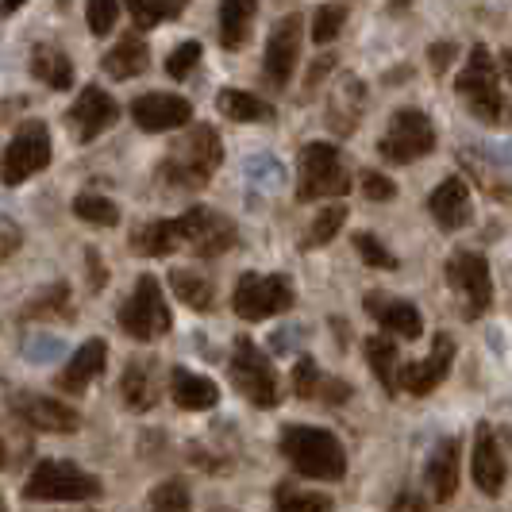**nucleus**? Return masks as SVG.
<instances>
[{
  "mask_svg": "<svg viewBox=\"0 0 512 512\" xmlns=\"http://www.w3.org/2000/svg\"><path fill=\"white\" fill-rule=\"evenodd\" d=\"M243 170H247V181L258 185V189H282V181H285L282 162H278L274 154H251Z\"/></svg>",
  "mask_w": 512,
  "mask_h": 512,
  "instance_id": "nucleus-39",
  "label": "nucleus"
},
{
  "mask_svg": "<svg viewBox=\"0 0 512 512\" xmlns=\"http://www.w3.org/2000/svg\"><path fill=\"white\" fill-rule=\"evenodd\" d=\"M20 8H24V0H0V16H12Z\"/></svg>",
  "mask_w": 512,
  "mask_h": 512,
  "instance_id": "nucleus-52",
  "label": "nucleus"
},
{
  "mask_svg": "<svg viewBox=\"0 0 512 512\" xmlns=\"http://www.w3.org/2000/svg\"><path fill=\"white\" fill-rule=\"evenodd\" d=\"M0 512H8V509H4V501H0Z\"/></svg>",
  "mask_w": 512,
  "mask_h": 512,
  "instance_id": "nucleus-56",
  "label": "nucleus"
},
{
  "mask_svg": "<svg viewBox=\"0 0 512 512\" xmlns=\"http://www.w3.org/2000/svg\"><path fill=\"white\" fill-rule=\"evenodd\" d=\"M20 243H24V231H20V224L0 220V262H4L8 255H16V251H20Z\"/></svg>",
  "mask_w": 512,
  "mask_h": 512,
  "instance_id": "nucleus-46",
  "label": "nucleus"
},
{
  "mask_svg": "<svg viewBox=\"0 0 512 512\" xmlns=\"http://www.w3.org/2000/svg\"><path fill=\"white\" fill-rule=\"evenodd\" d=\"M362 197L366 201H393L397 197V185L385 178V174H378V170H362Z\"/></svg>",
  "mask_w": 512,
  "mask_h": 512,
  "instance_id": "nucleus-45",
  "label": "nucleus"
},
{
  "mask_svg": "<svg viewBox=\"0 0 512 512\" xmlns=\"http://www.w3.org/2000/svg\"><path fill=\"white\" fill-rule=\"evenodd\" d=\"M297 301V289L285 274H243L235 282V293H231V308L239 320L247 324H258V320H270L278 312H289Z\"/></svg>",
  "mask_w": 512,
  "mask_h": 512,
  "instance_id": "nucleus-9",
  "label": "nucleus"
},
{
  "mask_svg": "<svg viewBox=\"0 0 512 512\" xmlns=\"http://www.w3.org/2000/svg\"><path fill=\"white\" fill-rule=\"evenodd\" d=\"M343 24H347V8L343 4H320L316 16H312V43H320V47L335 43Z\"/></svg>",
  "mask_w": 512,
  "mask_h": 512,
  "instance_id": "nucleus-38",
  "label": "nucleus"
},
{
  "mask_svg": "<svg viewBox=\"0 0 512 512\" xmlns=\"http://www.w3.org/2000/svg\"><path fill=\"white\" fill-rule=\"evenodd\" d=\"M181 8H185V0H128V12L139 31H151L158 24L178 20Z\"/></svg>",
  "mask_w": 512,
  "mask_h": 512,
  "instance_id": "nucleus-35",
  "label": "nucleus"
},
{
  "mask_svg": "<svg viewBox=\"0 0 512 512\" xmlns=\"http://www.w3.org/2000/svg\"><path fill=\"white\" fill-rule=\"evenodd\" d=\"M220 162H224V143H220L216 128L197 124L170 147V154L158 166V174H162V181H170L178 189H205L212 174L220 170Z\"/></svg>",
  "mask_w": 512,
  "mask_h": 512,
  "instance_id": "nucleus-4",
  "label": "nucleus"
},
{
  "mask_svg": "<svg viewBox=\"0 0 512 512\" xmlns=\"http://www.w3.org/2000/svg\"><path fill=\"white\" fill-rule=\"evenodd\" d=\"M347 224V205H328L316 212V220L308 224L305 239H301V247L305 251H316V247H328L335 235H339V228Z\"/></svg>",
  "mask_w": 512,
  "mask_h": 512,
  "instance_id": "nucleus-34",
  "label": "nucleus"
},
{
  "mask_svg": "<svg viewBox=\"0 0 512 512\" xmlns=\"http://www.w3.org/2000/svg\"><path fill=\"white\" fill-rule=\"evenodd\" d=\"M116 16H120L116 0H85V20H89L93 35H108L116 27Z\"/></svg>",
  "mask_w": 512,
  "mask_h": 512,
  "instance_id": "nucleus-43",
  "label": "nucleus"
},
{
  "mask_svg": "<svg viewBox=\"0 0 512 512\" xmlns=\"http://www.w3.org/2000/svg\"><path fill=\"white\" fill-rule=\"evenodd\" d=\"M320 401H328V405H343L347 397H351V385L347 382H339V378H324L320 382V393H316Z\"/></svg>",
  "mask_w": 512,
  "mask_h": 512,
  "instance_id": "nucleus-47",
  "label": "nucleus"
},
{
  "mask_svg": "<svg viewBox=\"0 0 512 512\" xmlns=\"http://www.w3.org/2000/svg\"><path fill=\"white\" fill-rule=\"evenodd\" d=\"M428 212L443 231H459L474 220V205H470V193H466V181L447 178L439 181L428 197Z\"/></svg>",
  "mask_w": 512,
  "mask_h": 512,
  "instance_id": "nucleus-19",
  "label": "nucleus"
},
{
  "mask_svg": "<svg viewBox=\"0 0 512 512\" xmlns=\"http://www.w3.org/2000/svg\"><path fill=\"white\" fill-rule=\"evenodd\" d=\"M362 308L382 324L385 332L401 335V339H416L424 332V316L412 301H397V297H385V293H366Z\"/></svg>",
  "mask_w": 512,
  "mask_h": 512,
  "instance_id": "nucleus-20",
  "label": "nucleus"
},
{
  "mask_svg": "<svg viewBox=\"0 0 512 512\" xmlns=\"http://www.w3.org/2000/svg\"><path fill=\"white\" fill-rule=\"evenodd\" d=\"M366 362H370V370H374V378L382 382V389L393 397V393H401V366H397V343L389 339V335H370L366 339Z\"/></svg>",
  "mask_w": 512,
  "mask_h": 512,
  "instance_id": "nucleus-29",
  "label": "nucleus"
},
{
  "mask_svg": "<svg viewBox=\"0 0 512 512\" xmlns=\"http://www.w3.org/2000/svg\"><path fill=\"white\" fill-rule=\"evenodd\" d=\"M451 362H455V339L447 332H439L432 339V355L428 359H416L409 366H401V389L412 393V397H428L447 378Z\"/></svg>",
  "mask_w": 512,
  "mask_h": 512,
  "instance_id": "nucleus-17",
  "label": "nucleus"
},
{
  "mask_svg": "<svg viewBox=\"0 0 512 512\" xmlns=\"http://www.w3.org/2000/svg\"><path fill=\"white\" fill-rule=\"evenodd\" d=\"M235 224L224 212L193 205L174 220H151L128 239V247L143 258H162L174 251H193L197 258H220L235 247Z\"/></svg>",
  "mask_w": 512,
  "mask_h": 512,
  "instance_id": "nucleus-1",
  "label": "nucleus"
},
{
  "mask_svg": "<svg viewBox=\"0 0 512 512\" xmlns=\"http://www.w3.org/2000/svg\"><path fill=\"white\" fill-rule=\"evenodd\" d=\"M62 316H70V285H62V282L39 289L24 305V312H20L24 324H31V320L43 324V320H62Z\"/></svg>",
  "mask_w": 512,
  "mask_h": 512,
  "instance_id": "nucleus-32",
  "label": "nucleus"
},
{
  "mask_svg": "<svg viewBox=\"0 0 512 512\" xmlns=\"http://www.w3.org/2000/svg\"><path fill=\"white\" fill-rule=\"evenodd\" d=\"M501 74L512 81V47H509V51H501Z\"/></svg>",
  "mask_w": 512,
  "mask_h": 512,
  "instance_id": "nucleus-53",
  "label": "nucleus"
},
{
  "mask_svg": "<svg viewBox=\"0 0 512 512\" xmlns=\"http://www.w3.org/2000/svg\"><path fill=\"white\" fill-rule=\"evenodd\" d=\"M474 482L486 497H497L505 489V455L489 424H478L474 432Z\"/></svg>",
  "mask_w": 512,
  "mask_h": 512,
  "instance_id": "nucleus-21",
  "label": "nucleus"
},
{
  "mask_svg": "<svg viewBox=\"0 0 512 512\" xmlns=\"http://www.w3.org/2000/svg\"><path fill=\"white\" fill-rule=\"evenodd\" d=\"M85 262H89V289H101L104 282H108V270H104V258L89 247L85 251Z\"/></svg>",
  "mask_w": 512,
  "mask_h": 512,
  "instance_id": "nucleus-49",
  "label": "nucleus"
},
{
  "mask_svg": "<svg viewBox=\"0 0 512 512\" xmlns=\"http://www.w3.org/2000/svg\"><path fill=\"white\" fill-rule=\"evenodd\" d=\"M116 320H120V332L139 339V343H154V339L170 335L174 312H170L166 297H162V282L154 274H143L135 282V289H131V297L120 305Z\"/></svg>",
  "mask_w": 512,
  "mask_h": 512,
  "instance_id": "nucleus-7",
  "label": "nucleus"
},
{
  "mask_svg": "<svg viewBox=\"0 0 512 512\" xmlns=\"http://www.w3.org/2000/svg\"><path fill=\"white\" fill-rule=\"evenodd\" d=\"M131 120L151 135H162V131L185 128L193 120V104L174 93H143L139 101H131Z\"/></svg>",
  "mask_w": 512,
  "mask_h": 512,
  "instance_id": "nucleus-16",
  "label": "nucleus"
},
{
  "mask_svg": "<svg viewBox=\"0 0 512 512\" xmlns=\"http://www.w3.org/2000/svg\"><path fill=\"white\" fill-rule=\"evenodd\" d=\"M170 397H174L178 409L205 412V409H216L220 389H216V382L205 378V374H193V370H185V366H174V370H170Z\"/></svg>",
  "mask_w": 512,
  "mask_h": 512,
  "instance_id": "nucleus-25",
  "label": "nucleus"
},
{
  "mask_svg": "<svg viewBox=\"0 0 512 512\" xmlns=\"http://www.w3.org/2000/svg\"><path fill=\"white\" fill-rule=\"evenodd\" d=\"M436 151V128L428 120V112L420 108H397L389 116V128L378 139V154L389 166H409L416 158Z\"/></svg>",
  "mask_w": 512,
  "mask_h": 512,
  "instance_id": "nucleus-10",
  "label": "nucleus"
},
{
  "mask_svg": "<svg viewBox=\"0 0 512 512\" xmlns=\"http://www.w3.org/2000/svg\"><path fill=\"white\" fill-rule=\"evenodd\" d=\"M443 278L455 289L466 320L486 316V308L493 305V274H489L486 258L478 255V251H459V255L447 258Z\"/></svg>",
  "mask_w": 512,
  "mask_h": 512,
  "instance_id": "nucleus-12",
  "label": "nucleus"
},
{
  "mask_svg": "<svg viewBox=\"0 0 512 512\" xmlns=\"http://www.w3.org/2000/svg\"><path fill=\"white\" fill-rule=\"evenodd\" d=\"M12 412L24 420L27 428H35V432L70 436V432H77V428H81V416H77V409H70L66 401H54V397H43V393H31V389L12 393Z\"/></svg>",
  "mask_w": 512,
  "mask_h": 512,
  "instance_id": "nucleus-14",
  "label": "nucleus"
},
{
  "mask_svg": "<svg viewBox=\"0 0 512 512\" xmlns=\"http://www.w3.org/2000/svg\"><path fill=\"white\" fill-rule=\"evenodd\" d=\"M66 355V343L58 339V335H51V332H31L24 339V359L27 362H54V359H62Z\"/></svg>",
  "mask_w": 512,
  "mask_h": 512,
  "instance_id": "nucleus-41",
  "label": "nucleus"
},
{
  "mask_svg": "<svg viewBox=\"0 0 512 512\" xmlns=\"http://www.w3.org/2000/svg\"><path fill=\"white\" fill-rule=\"evenodd\" d=\"M93 497H101V478H93L77 462H35L24 482V501H93Z\"/></svg>",
  "mask_w": 512,
  "mask_h": 512,
  "instance_id": "nucleus-8",
  "label": "nucleus"
},
{
  "mask_svg": "<svg viewBox=\"0 0 512 512\" xmlns=\"http://www.w3.org/2000/svg\"><path fill=\"white\" fill-rule=\"evenodd\" d=\"M366 112V85L359 77H339V85L328 97V124L335 135H351Z\"/></svg>",
  "mask_w": 512,
  "mask_h": 512,
  "instance_id": "nucleus-23",
  "label": "nucleus"
},
{
  "mask_svg": "<svg viewBox=\"0 0 512 512\" xmlns=\"http://www.w3.org/2000/svg\"><path fill=\"white\" fill-rule=\"evenodd\" d=\"M216 512H235V509H216Z\"/></svg>",
  "mask_w": 512,
  "mask_h": 512,
  "instance_id": "nucleus-55",
  "label": "nucleus"
},
{
  "mask_svg": "<svg viewBox=\"0 0 512 512\" xmlns=\"http://www.w3.org/2000/svg\"><path fill=\"white\" fill-rule=\"evenodd\" d=\"M332 62H335V58L328 54V58H320V62H316V66L308 70V89H316V85H320V77L332 70Z\"/></svg>",
  "mask_w": 512,
  "mask_h": 512,
  "instance_id": "nucleus-51",
  "label": "nucleus"
},
{
  "mask_svg": "<svg viewBox=\"0 0 512 512\" xmlns=\"http://www.w3.org/2000/svg\"><path fill=\"white\" fill-rule=\"evenodd\" d=\"M258 16V0H220V43L224 51H243Z\"/></svg>",
  "mask_w": 512,
  "mask_h": 512,
  "instance_id": "nucleus-26",
  "label": "nucleus"
},
{
  "mask_svg": "<svg viewBox=\"0 0 512 512\" xmlns=\"http://www.w3.org/2000/svg\"><path fill=\"white\" fill-rule=\"evenodd\" d=\"M197 62H201V43H197V39H185V43H178L174 54L166 58V74L181 81V77L193 74V66H197Z\"/></svg>",
  "mask_w": 512,
  "mask_h": 512,
  "instance_id": "nucleus-44",
  "label": "nucleus"
},
{
  "mask_svg": "<svg viewBox=\"0 0 512 512\" xmlns=\"http://www.w3.org/2000/svg\"><path fill=\"white\" fill-rule=\"evenodd\" d=\"M162 397V378H158V362L151 355L131 359L120 374V401L131 412H151Z\"/></svg>",
  "mask_w": 512,
  "mask_h": 512,
  "instance_id": "nucleus-18",
  "label": "nucleus"
},
{
  "mask_svg": "<svg viewBox=\"0 0 512 512\" xmlns=\"http://www.w3.org/2000/svg\"><path fill=\"white\" fill-rule=\"evenodd\" d=\"M228 374L231 385L251 401L258 409H274L282 401V378L274 370V362L262 355L251 335H239L235 347H231V359H228Z\"/></svg>",
  "mask_w": 512,
  "mask_h": 512,
  "instance_id": "nucleus-5",
  "label": "nucleus"
},
{
  "mask_svg": "<svg viewBox=\"0 0 512 512\" xmlns=\"http://www.w3.org/2000/svg\"><path fill=\"white\" fill-rule=\"evenodd\" d=\"M170 289H174V297L185 301L193 312H208V308L216 305V289H212V282H208L201 270L174 266V270H170Z\"/></svg>",
  "mask_w": 512,
  "mask_h": 512,
  "instance_id": "nucleus-30",
  "label": "nucleus"
},
{
  "mask_svg": "<svg viewBox=\"0 0 512 512\" xmlns=\"http://www.w3.org/2000/svg\"><path fill=\"white\" fill-rule=\"evenodd\" d=\"M147 509L151 512H193V497H189V486L181 478H170V482H158L147 497Z\"/></svg>",
  "mask_w": 512,
  "mask_h": 512,
  "instance_id": "nucleus-37",
  "label": "nucleus"
},
{
  "mask_svg": "<svg viewBox=\"0 0 512 512\" xmlns=\"http://www.w3.org/2000/svg\"><path fill=\"white\" fill-rule=\"evenodd\" d=\"M424 482H428V489H432V497H436L439 505H447L455 497V489H459V439L455 436L436 443L432 459L424 466Z\"/></svg>",
  "mask_w": 512,
  "mask_h": 512,
  "instance_id": "nucleus-24",
  "label": "nucleus"
},
{
  "mask_svg": "<svg viewBox=\"0 0 512 512\" xmlns=\"http://www.w3.org/2000/svg\"><path fill=\"white\" fill-rule=\"evenodd\" d=\"M320 382H324V374H320L316 359L301 355L297 366H293V393H297V397H305V401H312V397L320 393Z\"/></svg>",
  "mask_w": 512,
  "mask_h": 512,
  "instance_id": "nucleus-42",
  "label": "nucleus"
},
{
  "mask_svg": "<svg viewBox=\"0 0 512 512\" xmlns=\"http://www.w3.org/2000/svg\"><path fill=\"white\" fill-rule=\"evenodd\" d=\"M278 447H282V459L305 474V478H316V482H339L347 474V451L343 443L324 432V428H308V424H289L278 436Z\"/></svg>",
  "mask_w": 512,
  "mask_h": 512,
  "instance_id": "nucleus-3",
  "label": "nucleus"
},
{
  "mask_svg": "<svg viewBox=\"0 0 512 512\" xmlns=\"http://www.w3.org/2000/svg\"><path fill=\"white\" fill-rule=\"evenodd\" d=\"M301 27H305V20H301L297 12H289V16H282V20L274 24V31H270L266 54H262V77H266L270 89H285L293 70H297V58H301Z\"/></svg>",
  "mask_w": 512,
  "mask_h": 512,
  "instance_id": "nucleus-13",
  "label": "nucleus"
},
{
  "mask_svg": "<svg viewBox=\"0 0 512 512\" xmlns=\"http://www.w3.org/2000/svg\"><path fill=\"white\" fill-rule=\"evenodd\" d=\"M51 166V128L43 120H24L16 135L8 139V151L0 158V181L4 185H24L39 170Z\"/></svg>",
  "mask_w": 512,
  "mask_h": 512,
  "instance_id": "nucleus-11",
  "label": "nucleus"
},
{
  "mask_svg": "<svg viewBox=\"0 0 512 512\" xmlns=\"http://www.w3.org/2000/svg\"><path fill=\"white\" fill-rule=\"evenodd\" d=\"M104 366H108V343L104 339H85L70 355L66 370L58 374V389L62 393H85V385L93 378H101Z\"/></svg>",
  "mask_w": 512,
  "mask_h": 512,
  "instance_id": "nucleus-22",
  "label": "nucleus"
},
{
  "mask_svg": "<svg viewBox=\"0 0 512 512\" xmlns=\"http://www.w3.org/2000/svg\"><path fill=\"white\" fill-rule=\"evenodd\" d=\"M351 189V174L335 143H305L297 158V201H328Z\"/></svg>",
  "mask_w": 512,
  "mask_h": 512,
  "instance_id": "nucleus-6",
  "label": "nucleus"
},
{
  "mask_svg": "<svg viewBox=\"0 0 512 512\" xmlns=\"http://www.w3.org/2000/svg\"><path fill=\"white\" fill-rule=\"evenodd\" d=\"M31 77L51 85V89H70L74 85V62L54 43H35L31 47Z\"/></svg>",
  "mask_w": 512,
  "mask_h": 512,
  "instance_id": "nucleus-28",
  "label": "nucleus"
},
{
  "mask_svg": "<svg viewBox=\"0 0 512 512\" xmlns=\"http://www.w3.org/2000/svg\"><path fill=\"white\" fill-rule=\"evenodd\" d=\"M151 66V47L139 39V35H124L112 51L104 54L101 70L108 77H116V81H131V77H139L143 70Z\"/></svg>",
  "mask_w": 512,
  "mask_h": 512,
  "instance_id": "nucleus-27",
  "label": "nucleus"
},
{
  "mask_svg": "<svg viewBox=\"0 0 512 512\" xmlns=\"http://www.w3.org/2000/svg\"><path fill=\"white\" fill-rule=\"evenodd\" d=\"M455 89H459V97L470 108V116L482 120L486 128H509L512 124V101L501 93V70H497L489 47L478 43L470 51L459 81H455Z\"/></svg>",
  "mask_w": 512,
  "mask_h": 512,
  "instance_id": "nucleus-2",
  "label": "nucleus"
},
{
  "mask_svg": "<svg viewBox=\"0 0 512 512\" xmlns=\"http://www.w3.org/2000/svg\"><path fill=\"white\" fill-rule=\"evenodd\" d=\"M455 54H459V47H455V43H436V47L428 51V58H432V70H436V74H443V70L455 62Z\"/></svg>",
  "mask_w": 512,
  "mask_h": 512,
  "instance_id": "nucleus-48",
  "label": "nucleus"
},
{
  "mask_svg": "<svg viewBox=\"0 0 512 512\" xmlns=\"http://www.w3.org/2000/svg\"><path fill=\"white\" fill-rule=\"evenodd\" d=\"M274 512H332V497L316 493V489L293 486V482H282L274 489Z\"/></svg>",
  "mask_w": 512,
  "mask_h": 512,
  "instance_id": "nucleus-33",
  "label": "nucleus"
},
{
  "mask_svg": "<svg viewBox=\"0 0 512 512\" xmlns=\"http://www.w3.org/2000/svg\"><path fill=\"white\" fill-rule=\"evenodd\" d=\"M66 120L74 128L77 143H93L97 135H104V131L120 120V104L112 101V93H104L101 85H85L77 93L74 108L66 112Z\"/></svg>",
  "mask_w": 512,
  "mask_h": 512,
  "instance_id": "nucleus-15",
  "label": "nucleus"
},
{
  "mask_svg": "<svg viewBox=\"0 0 512 512\" xmlns=\"http://www.w3.org/2000/svg\"><path fill=\"white\" fill-rule=\"evenodd\" d=\"M355 251L370 270H397V255L385 247L374 231H355Z\"/></svg>",
  "mask_w": 512,
  "mask_h": 512,
  "instance_id": "nucleus-40",
  "label": "nucleus"
},
{
  "mask_svg": "<svg viewBox=\"0 0 512 512\" xmlns=\"http://www.w3.org/2000/svg\"><path fill=\"white\" fill-rule=\"evenodd\" d=\"M74 212L77 220L93 224V228H116L120 224V208L112 205L101 193H77L74 197Z\"/></svg>",
  "mask_w": 512,
  "mask_h": 512,
  "instance_id": "nucleus-36",
  "label": "nucleus"
},
{
  "mask_svg": "<svg viewBox=\"0 0 512 512\" xmlns=\"http://www.w3.org/2000/svg\"><path fill=\"white\" fill-rule=\"evenodd\" d=\"M389 512H428V505L416 497V493H401L397 501H393V509Z\"/></svg>",
  "mask_w": 512,
  "mask_h": 512,
  "instance_id": "nucleus-50",
  "label": "nucleus"
},
{
  "mask_svg": "<svg viewBox=\"0 0 512 512\" xmlns=\"http://www.w3.org/2000/svg\"><path fill=\"white\" fill-rule=\"evenodd\" d=\"M216 108L235 124H266V120H274V108L262 97H255V93H243V89H220Z\"/></svg>",
  "mask_w": 512,
  "mask_h": 512,
  "instance_id": "nucleus-31",
  "label": "nucleus"
},
{
  "mask_svg": "<svg viewBox=\"0 0 512 512\" xmlns=\"http://www.w3.org/2000/svg\"><path fill=\"white\" fill-rule=\"evenodd\" d=\"M4 462H8V451H4V436H0V470H4Z\"/></svg>",
  "mask_w": 512,
  "mask_h": 512,
  "instance_id": "nucleus-54",
  "label": "nucleus"
}]
</instances>
